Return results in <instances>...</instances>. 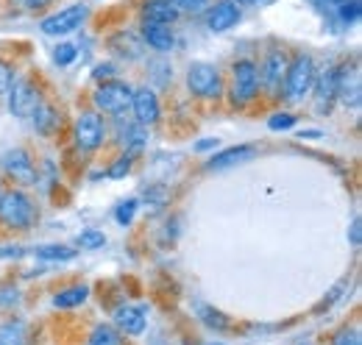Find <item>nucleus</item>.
<instances>
[{"mask_svg":"<svg viewBox=\"0 0 362 345\" xmlns=\"http://www.w3.org/2000/svg\"><path fill=\"white\" fill-rule=\"evenodd\" d=\"M315 84V62L313 56L301 53L287 64V76H284V98L287 100H304V95L313 92Z\"/></svg>","mask_w":362,"mask_h":345,"instance_id":"f257e3e1","label":"nucleus"},{"mask_svg":"<svg viewBox=\"0 0 362 345\" xmlns=\"http://www.w3.org/2000/svg\"><path fill=\"white\" fill-rule=\"evenodd\" d=\"M34 217H37L34 204H31V198L25 192H20V189L3 192V198H0V220L8 228H31Z\"/></svg>","mask_w":362,"mask_h":345,"instance_id":"f03ea898","label":"nucleus"},{"mask_svg":"<svg viewBox=\"0 0 362 345\" xmlns=\"http://www.w3.org/2000/svg\"><path fill=\"white\" fill-rule=\"evenodd\" d=\"M259 95V70L251 59H240L231 73V98L234 103H251Z\"/></svg>","mask_w":362,"mask_h":345,"instance_id":"7ed1b4c3","label":"nucleus"},{"mask_svg":"<svg viewBox=\"0 0 362 345\" xmlns=\"http://www.w3.org/2000/svg\"><path fill=\"white\" fill-rule=\"evenodd\" d=\"M6 95H8V112L14 117H31L37 112V106L42 103L40 86L34 81H28V78H14L11 89Z\"/></svg>","mask_w":362,"mask_h":345,"instance_id":"20e7f679","label":"nucleus"},{"mask_svg":"<svg viewBox=\"0 0 362 345\" xmlns=\"http://www.w3.org/2000/svg\"><path fill=\"white\" fill-rule=\"evenodd\" d=\"M187 86L198 98H221L223 95V78H221V73L212 64H204V62L189 64V70H187Z\"/></svg>","mask_w":362,"mask_h":345,"instance_id":"39448f33","label":"nucleus"},{"mask_svg":"<svg viewBox=\"0 0 362 345\" xmlns=\"http://www.w3.org/2000/svg\"><path fill=\"white\" fill-rule=\"evenodd\" d=\"M132 86L123 84V81H103V84L95 89V95H92V100H95V106L100 109V112H106V115H117V112H126L129 106H132Z\"/></svg>","mask_w":362,"mask_h":345,"instance_id":"423d86ee","label":"nucleus"},{"mask_svg":"<svg viewBox=\"0 0 362 345\" xmlns=\"http://www.w3.org/2000/svg\"><path fill=\"white\" fill-rule=\"evenodd\" d=\"M87 14H90L87 6H70V8H62V11H56V14H50V17L42 20V31H45L47 37H64V34L76 31V28L87 20Z\"/></svg>","mask_w":362,"mask_h":345,"instance_id":"0eeeda50","label":"nucleus"},{"mask_svg":"<svg viewBox=\"0 0 362 345\" xmlns=\"http://www.w3.org/2000/svg\"><path fill=\"white\" fill-rule=\"evenodd\" d=\"M106 139V126L98 112H81L76 120V142L81 151H98Z\"/></svg>","mask_w":362,"mask_h":345,"instance_id":"6e6552de","label":"nucleus"},{"mask_svg":"<svg viewBox=\"0 0 362 345\" xmlns=\"http://www.w3.org/2000/svg\"><path fill=\"white\" fill-rule=\"evenodd\" d=\"M3 170L8 172V178H14V181H17V184H23V187H34V184H37V168H34V159H31L23 148L8 151V153L3 156Z\"/></svg>","mask_w":362,"mask_h":345,"instance_id":"1a4fd4ad","label":"nucleus"},{"mask_svg":"<svg viewBox=\"0 0 362 345\" xmlns=\"http://www.w3.org/2000/svg\"><path fill=\"white\" fill-rule=\"evenodd\" d=\"M287 64H290V59H287V53L279 50V47L265 56V64H262L259 78H262V86H265L271 95H279V92H281L284 76H287Z\"/></svg>","mask_w":362,"mask_h":345,"instance_id":"9d476101","label":"nucleus"},{"mask_svg":"<svg viewBox=\"0 0 362 345\" xmlns=\"http://www.w3.org/2000/svg\"><path fill=\"white\" fill-rule=\"evenodd\" d=\"M362 86H360V67L357 64H346L343 70H337V98L343 106L357 109L362 100Z\"/></svg>","mask_w":362,"mask_h":345,"instance_id":"9b49d317","label":"nucleus"},{"mask_svg":"<svg viewBox=\"0 0 362 345\" xmlns=\"http://www.w3.org/2000/svg\"><path fill=\"white\" fill-rule=\"evenodd\" d=\"M132 112H134V120L139 126H153L159 120V98L153 89L142 86L132 92Z\"/></svg>","mask_w":362,"mask_h":345,"instance_id":"f8f14e48","label":"nucleus"},{"mask_svg":"<svg viewBox=\"0 0 362 345\" xmlns=\"http://www.w3.org/2000/svg\"><path fill=\"white\" fill-rule=\"evenodd\" d=\"M237 20H240V8L234 0H221L206 11V25H209V31H218V34L237 25Z\"/></svg>","mask_w":362,"mask_h":345,"instance_id":"ddd939ff","label":"nucleus"},{"mask_svg":"<svg viewBox=\"0 0 362 345\" xmlns=\"http://www.w3.org/2000/svg\"><path fill=\"white\" fill-rule=\"evenodd\" d=\"M142 42L148 45V47H153V50H159V53H168V50H173L176 37H173L170 25H162V23H145V25H142Z\"/></svg>","mask_w":362,"mask_h":345,"instance_id":"4468645a","label":"nucleus"},{"mask_svg":"<svg viewBox=\"0 0 362 345\" xmlns=\"http://www.w3.org/2000/svg\"><path fill=\"white\" fill-rule=\"evenodd\" d=\"M315 100L320 112L332 109V100L337 98V67H326L320 73V78H315Z\"/></svg>","mask_w":362,"mask_h":345,"instance_id":"2eb2a0df","label":"nucleus"},{"mask_svg":"<svg viewBox=\"0 0 362 345\" xmlns=\"http://www.w3.org/2000/svg\"><path fill=\"white\" fill-rule=\"evenodd\" d=\"M179 8L170 3V0H145L142 6V17L145 23H162V25H170L179 20Z\"/></svg>","mask_w":362,"mask_h":345,"instance_id":"dca6fc26","label":"nucleus"},{"mask_svg":"<svg viewBox=\"0 0 362 345\" xmlns=\"http://www.w3.org/2000/svg\"><path fill=\"white\" fill-rule=\"evenodd\" d=\"M115 323H117V332L129 334V337L145 332V315H142V309H134V306H120L115 312Z\"/></svg>","mask_w":362,"mask_h":345,"instance_id":"f3484780","label":"nucleus"},{"mask_svg":"<svg viewBox=\"0 0 362 345\" xmlns=\"http://www.w3.org/2000/svg\"><path fill=\"white\" fill-rule=\"evenodd\" d=\"M109 47L117 53V56H123V59H139L142 53H145V42L132 34V31H120V34H115L112 40H109Z\"/></svg>","mask_w":362,"mask_h":345,"instance_id":"a211bd4d","label":"nucleus"},{"mask_svg":"<svg viewBox=\"0 0 362 345\" xmlns=\"http://www.w3.org/2000/svg\"><path fill=\"white\" fill-rule=\"evenodd\" d=\"M254 156V148L251 145H240V148H228L223 153H218V156H212L209 162H206V168L209 170H223V168H231V165H240V162H248Z\"/></svg>","mask_w":362,"mask_h":345,"instance_id":"6ab92c4d","label":"nucleus"},{"mask_svg":"<svg viewBox=\"0 0 362 345\" xmlns=\"http://www.w3.org/2000/svg\"><path fill=\"white\" fill-rule=\"evenodd\" d=\"M90 298V287L78 284V287H67L62 293L53 296V306L56 309H73V306H81V303Z\"/></svg>","mask_w":362,"mask_h":345,"instance_id":"aec40b11","label":"nucleus"},{"mask_svg":"<svg viewBox=\"0 0 362 345\" xmlns=\"http://www.w3.org/2000/svg\"><path fill=\"white\" fill-rule=\"evenodd\" d=\"M31 117H34V126L42 131V134H53L56 123H59V115H56L53 106H47V103H40Z\"/></svg>","mask_w":362,"mask_h":345,"instance_id":"412c9836","label":"nucleus"},{"mask_svg":"<svg viewBox=\"0 0 362 345\" xmlns=\"http://www.w3.org/2000/svg\"><path fill=\"white\" fill-rule=\"evenodd\" d=\"M90 345H123V334L115 326H98L92 332Z\"/></svg>","mask_w":362,"mask_h":345,"instance_id":"4be33fe9","label":"nucleus"},{"mask_svg":"<svg viewBox=\"0 0 362 345\" xmlns=\"http://www.w3.org/2000/svg\"><path fill=\"white\" fill-rule=\"evenodd\" d=\"M0 345H25V329H23V323H6L0 329Z\"/></svg>","mask_w":362,"mask_h":345,"instance_id":"5701e85b","label":"nucleus"},{"mask_svg":"<svg viewBox=\"0 0 362 345\" xmlns=\"http://www.w3.org/2000/svg\"><path fill=\"white\" fill-rule=\"evenodd\" d=\"M40 259H50V262H70L76 259V248H64V245H45L37 251Z\"/></svg>","mask_w":362,"mask_h":345,"instance_id":"b1692460","label":"nucleus"},{"mask_svg":"<svg viewBox=\"0 0 362 345\" xmlns=\"http://www.w3.org/2000/svg\"><path fill=\"white\" fill-rule=\"evenodd\" d=\"M78 245L81 248H103L106 245V237H103V231H95V228H87V231H81L78 234Z\"/></svg>","mask_w":362,"mask_h":345,"instance_id":"393cba45","label":"nucleus"},{"mask_svg":"<svg viewBox=\"0 0 362 345\" xmlns=\"http://www.w3.org/2000/svg\"><path fill=\"white\" fill-rule=\"evenodd\" d=\"M132 165H134V153H132V151H126V153H123V156L109 168L106 175H109V178H123L126 172L132 170Z\"/></svg>","mask_w":362,"mask_h":345,"instance_id":"a878e982","label":"nucleus"},{"mask_svg":"<svg viewBox=\"0 0 362 345\" xmlns=\"http://www.w3.org/2000/svg\"><path fill=\"white\" fill-rule=\"evenodd\" d=\"M73 59H76V45L70 42H62L56 50H53V62L59 64V67H67V64H73Z\"/></svg>","mask_w":362,"mask_h":345,"instance_id":"bb28decb","label":"nucleus"},{"mask_svg":"<svg viewBox=\"0 0 362 345\" xmlns=\"http://www.w3.org/2000/svg\"><path fill=\"white\" fill-rule=\"evenodd\" d=\"M337 11H340V20L346 23V25H351V23H357L360 20V0H351V3H340L337 6Z\"/></svg>","mask_w":362,"mask_h":345,"instance_id":"cd10ccee","label":"nucleus"},{"mask_svg":"<svg viewBox=\"0 0 362 345\" xmlns=\"http://www.w3.org/2000/svg\"><path fill=\"white\" fill-rule=\"evenodd\" d=\"M296 126V117L290 112H276L271 120H268V129L271 131H287Z\"/></svg>","mask_w":362,"mask_h":345,"instance_id":"c85d7f7f","label":"nucleus"},{"mask_svg":"<svg viewBox=\"0 0 362 345\" xmlns=\"http://www.w3.org/2000/svg\"><path fill=\"white\" fill-rule=\"evenodd\" d=\"M134 212H136V201H123V204L117 206L115 217H117V223H120V226H129V223L134 220Z\"/></svg>","mask_w":362,"mask_h":345,"instance_id":"c756f323","label":"nucleus"},{"mask_svg":"<svg viewBox=\"0 0 362 345\" xmlns=\"http://www.w3.org/2000/svg\"><path fill=\"white\" fill-rule=\"evenodd\" d=\"M332 345H362L360 332H357V329H346V332H340V334L334 337Z\"/></svg>","mask_w":362,"mask_h":345,"instance_id":"7c9ffc66","label":"nucleus"},{"mask_svg":"<svg viewBox=\"0 0 362 345\" xmlns=\"http://www.w3.org/2000/svg\"><path fill=\"white\" fill-rule=\"evenodd\" d=\"M11 81H14V73L6 62H0V95H6L11 89Z\"/></svg>","mask_w":362,"mask_h":345,"instance_id":"2f4dec72","label":"nucleus"},{"mask_svg":"<svg viewBox=\"0 0 362 345\" xmlns=\"http://www.w3.org/2000/svg\"><path fill=\"white\" fill-rule=\"evenodd\" d=\"M92 76H95L98 81H112V78H115V64H98Z\"/></svg>","mask_w":362,"mask_h":345,"instance_id":"473e14b6","label":"nucleus"},{"mask_svg":"<svg viewBox=\"0 0 362 345\" xmlns=\"http://www.w3.org/2000/svg\"><path fill=\"white\" fill-rule=\"evenodd\" d=\"M204 320H206V323H212V326H218V329H223V326H226V320L221 317V312H212V309H204Z\"/></svg>","mask_w":362,"mask_h":345,"instance_id":"72a5a7b5","label":"nucleus"},{"mask_svg":"<svg viewBox=\"0 0 362 345\" xmlns=\"http://www.w3.org/2000/svg\"><path fill=\"white\" fill-rule=\"evenodd\" d=\"M360 242H362V237H360V217L351 223V245L354 248H360Z\"/></svg>","mask_w":362,"mask_h":345,"instance_id":"f704fd0d","label":"nucleus"},{"mask_svg":"<svg viewBox=\"0 0 362 345\" xmlns=\"http://www.w3.org/2000/svg\"><path fill=\"white\" fill-rule=\"evenodd\" d=\"M209 148H218V139H201L195 145V151H209Z\"/></svg>","mask_w":362,"mask_h":345,"instance_id":"c9c22d12","label":"nucleus"},{"mask_svg":"<svg viewBox=\"0 0 362 345\" xmlns=\"http://www.w3.org/2000/svg\"><path fill=\"white\" fill-rule=\"evenodd\" d=\"M0 257H23V248H17V245L14 248L11 245L8 248H0Z\"/></svg>","mask_w":362,"mask_h":345,"instance_id":"e433bc0d","label":"nucleus"},{"mask_svg":"<svg viewBox=\"0 0 362 345\" xmlns=\"http://www.w3.org/2000/svg\"><path fill=\"white\" fill-rule=\"evenodd\" d=\"M45 3H50V0H25L28 8H40V6H45Z\"/></svg>","mask_w":362,"mask_h":345,"instance_id":"4c0bfd02","label":"nucleus"},{"mask_svg":"<svg viewBox=\"0 0 362 345\" xmlns=\"http://www.w3.org/2000/svg\"><path fill=\"white\" fill-rule=\"evenodd\" d=\"M237 3H257V0H237Z\"/></svg>","mask_w":362,"mask_h":345,"instance_id":"58836bf2","label":"nucleus"},{"mask_svg":"<svg viewBox=\"0 0 362 345\" xmlns=\"http://www.w3.org/2000/svg\"><path fill=\"white\" fill-rule=\"evenodd\" d=\"M3 192H6V189H3V184H0V198H3Z\"/></svg>","mask_w":362,"mask_h":345,"instance_id":"ea45409f","label":"nucleus"}]
</instances>
